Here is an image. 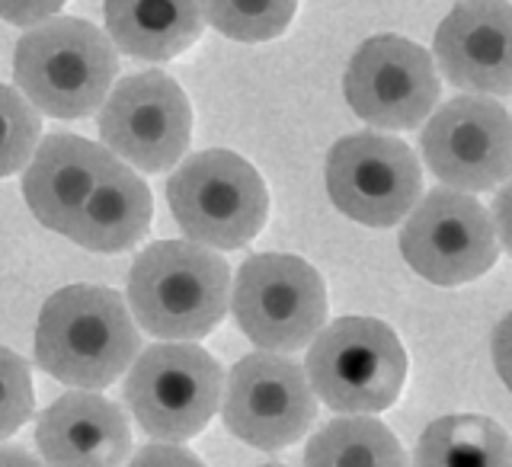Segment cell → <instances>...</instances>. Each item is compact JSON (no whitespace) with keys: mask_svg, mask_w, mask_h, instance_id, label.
<instances>
[{"mask_svg":"<svg viewBox=\"0 0 512 467\" xmlns=\"http://www.w3.org/2000/svg\"><path fill=\"white\" fill-rule=\"evenodd\" d=\"M116 74V45L77 16H52L29 26L13 52L16 90L52 119H84L96 112Z\"/></svg>","mask_w":512,"mask_h":467,"instance_id":"cell-3","label":"cell"},{"mask_svg":"<svg viewBox=\"0 0 512 467\" xmlns=\"http://www.w3.org/2000/svg\"><path fill=\"white\" fill-rule=\"evenodd\" d=\"M36 407L32 397V375L23 356L0 346V442L10 439Z\"/></svg>","mask_w":512,"mask_h":467,"instance_id":"cell-23","label":"cell"},{"mask_svg":"<svg viewBox=\"0 0 512 467\" xmlns=\"http://www.w3.org/2000/svg\"><path fill=\"white\" fill-rule=\"evenodd\" d=\"M420 148L432 176L458 192H487L512 176V116L490 96L461 93L432 109Z\"/></svg>","mask_w":512,"mask_h":467,"instance_id":"cell-13","label":"cell"},{"mask_svg":"<svg viewBox=\"0 0 512 467\" xmlns=\"http://www.w3.org/2000/svg\"><path fill=\"white\" fill-rule=\"evenodd\" d=\"M221 416L240 442L260 452L295 445L317 420V394L304 368L279 352H250L221 391Z\"/></svg>","mask_w":512,"mask_h":467,"instance_id":"cell-12","label":"cell"},{"mask_svg":"<svg viewBox=\"0 0 512 467\" xmlns=\"http://www.w3.org/2000/svg\"><path fill=\"white\" fill-rule=\"evenodd\" d=\"M125 467H205L196 455L186 452L180 442H151L141 445Z\"/></svg>","mask_w":512,"mask_h":467,"instance_id":"cell-24","label":"cell"},{"mask_svg":"<svg viewBox=\"0 0 512 467\" xmlns=\"http://www.w3.org/2000/svg\"><path fill=\"white\" fill-rule=\"evenodd\" d=\"M439 71L452 87L477 96L512 93V4L458 0L432 39Z\"/></svg>","mask_w":512,"mask_h":467,"instance_id":"cell-14","label":"cell"},{"mask_svg":"<svg viewBox=\"0 0 512 467\" xmlns=\"http://www.w3.org/2000/svg\"><path fill=\"white\" fill-rule=\"evenodd\" d=\"M330 202L365 228H391L420 202L423 170L400 138L381 132H352L327 154Z\"/></svg>","mask_w":512,"mask_h":467,"instance_id":"cell-9","label":"cell"},{"mask_svg":"<svg viewBox=\"0 0 512 467\" xmlns=\"http://www.w3.org/2000/svg\"><path fill=\"white\" fill-rule=\"evenodd\" d=\"M167 205L186 240L212 250H240L263 231L269 192L240 154L208 148L176 164L167 180Z\"/></svg>","mask_w":512,"mask_h":467,"instance_id":"cell-4","label":"cell"},{"mask_svg":"<svg viewBox=\"0 0 512 467\" xmlns=\"http://www.w3.org/2000/svg\"><path fill=\"white\" fill-rule=\"evenodd\" d=\"M493 231L496 240L506 247V253L512 256V176L496 189V199H493Z\"/></svg>","mask_w":512,"mask_h":467,"instance_id":"cell-27","label":"cell"},{"mask_svg":"<svg viewBox=\"0 0 512 467\" xmlns=\"http://www.w3.org/2000/svg\"><path fill=\"white\" fill-rule=\"evenodd\" d=\"M343 93L362 122L384 132H407L432 116L442 84L423 45L384 32L365 39L349 58Z\"/></svg>","mask_w":512,"mask_h":467,"instance_id":"cell-10","label":"cell"},{"mask_svg":"<svg viewBox=\"0 0 512 467\" xmlns=\"http://www.w3.org/2000/svg\"><path fill=\"white\" fill-rule=\"evenodd\" d=\"M221 365L196 343H157L128 365L125 407L157 442H186L221 407Z\"/></svg>","mask_w":512,"mask_h":467,"instance_id":"cell-7","label":"cell"},{"mask_svg":"<svg viewBox=\"0 0 512 467\" xmlns=\"http://www.w3.org/2000/svg\"><path fill=\"white\" fill-rule=\"evenodd\" d=\"M151 215V189L125 160L112 157L64 237L93 253H122L148 234Z\"/></svg>","mask_w":512,"mask_h":467,"instance_id":"cell-17","label":"cell"},{"mask_svg":"<svg viewBox=\"0 0 512 467\" xmlns=\"http://www.w3.org/2000/svg\"><path fill=\"white\" fill-rule=\"evenodd\" d=\"M304 467H410V461L404 445L381 420L343 413L311 436Z\"/></svg>","mask_w":512,"mask_h":467,"instance_id":"cell-20","label":"cell"},{"mask_svg":"<svg viewBox=\"0 0 512 467\" xmlns=\"http://www.w3.org/2000/svg\"><path fill=\"white\" fill-rule=\"evenodd\" d=\"M45 467H122L132 452L125 413L96 391H68L36 420Z\"/></svg>","mask_w":512,"mask_h":467,"instance_id":"cell-15","label":"cell"},{"mask_svg":"<svg viewBox=\"0 0 512 467\" xmlns=\"http://www.w3.org/2000/svg\"><path fill=\"white\" fill-rule=\"evenodd\" d=\"M228 301L240 333L263 352H298L327 324V285L292 253H256L240 263Z\"/></svg>","mask_w":512,"mask_h":467,"instance_id":"cell-6","label":"cell"},{"mask_svg":"<svg viewBox=\"0 0 512 467\" xmlns=\"http://www.w3.org/2000/svg\"><path fill=\"white\" fill-rule=\"evenodd\" d=\"M413 467H512V439L490 416L452 413L423 429Z\"/></svg>","mask_w":512,"mask_h":467,"instance_id":"cell-19","label":"cell"},{"mask_svg":"<svg viewBox=\"0 0 512 467\" xmlns=\"http://www.w3.org/2000/svg\"><path fill=\"white\" fill-rule=\"evenodd\" d=\"M317 400L336 413H381L394 407L407 381V352L375 317H340L320 330L304 362Z\"/></svg>","mask_w":512,"mask_h":467,"instance_id":"cell-5","label":"cell"},{"mask_svg":"<svg viewBox=\"0 0 512 467\" xmlns=\"http://www.w3.org/2000/svg\"><path fill=\"white\" fill-rule=\"evenodd\" d=\"M106 36L141 61H170L199 42L205 0H106Z\"/></svg>","mask_w":512,"mask_h":467,"instance_id":"cell-18","label":"cell"},{"mask_svg":"<svg viewBox=\"0 0 512 467\" xmlns=\"http://www.w3.org/2000/svg\"><path fill=\"white\" fill-rule=\"evenodd\" d=\"M116 154L80 135L55 132L39 138L23 173V196L42 228L68 234L96 176Z\"/></svg>","mask_w":512,"mask_h":467,"instance_id":"cell-16","label":"cell"},{"mask_svg":"<svg viewBox=\"0 0 512 467\" xmlns=\"http://www.w3.org/2000/svg\"><path fill=\"white\" fill-rule=\"evenodd\" d=\"M407 266L432 285H464L480 279L500 256L493 218L471 192L432 189L400 228Z\"/></svg>","mask_w":512,"mask_h":467,"instance_id":"cell-8","label":"cell"},{"mask_svg":"<svg viewBox=\"0 0 512 467\" xmlns=\"http://www.w3.org/2000/svg\"><path fill=\"white\" fill-rule=\"evenodd\" d=\"M42 138V116L26 96L0 84V180L29 164Z\"/></svg>","mask_w":512,"mask_h":467,"instance_id":"cell-22","label":"cell"},{"mask_svg":"<svg viewBox=\"0 0 512 467\" xmlns=\"http://www.w3.org/2000/svg\"><path fill=\"white\" fill-rule=\"evenodd\" d=\"M490 352H493V368L500 381L506 384V391L512 394V311L496 324L493 340H490Z\"/></svg>","mask_w":512,"mask_h":467,"instance_id":"cell-26","label":"cell"},{"mask_svg":"<svg viewBox=\"0 0 512 467\" xmlns=\"http://www.w3.org/2000/svg\"><path fill=\"white\" fill-rule=\"evenodd\" d=\"M141 336L116 288L68 285L42 304L36 362L45 375L80 391H103L135 362Z\"/></svg>","mask_w":512,"mask_h":467,"instance_id":"cell-1","label":"cell"},{"mask_svg":"<svg viewBox=\"0 0 512 467\" xmlns=\"http://www.w3.org/2000/svg\"><path fill=\"white\" fill-rule=\"evenodd\" d=\"M298 0H205V23L234 42L279 39L292 23Z\"/></svg>","mask_w":512,"mask_h":467,"instance_id":"cell-21","label":"cell"},{"mask_svg":"<svg viewBox=\"0 0 512 467\" xmlns=\"http://www.w3.org/2000/svg\"><path fill=\"white\" fill-rule=\"evenodd\" d=\"M0 467H45V464L36 455L23 452V448L7 445V448H0Z\"/></svg>","mask_w":512,"mask_h":467,"instance_id":"cell-28","label":"cell"},{"mask_svg":"<svg viewBox=\"0 0 512 467\" xmlns=\"http://www.w3.org/2000/svg\"><path fill=\"white\" fill-rule=\"evenodd\" d=\"M68 0H0V20L13 26H36L42 20H52Z\"/></svg>","mask_w":512,"mask_h":467,"instance_id":"cell-25","label":"cell"},{"mask_svg":"<svg viewBox=\"0 0 512 467\" xmlns=\"http://www.w3.org/2000/svg\"><path fill=\"white\" fill-rule=\"evenodd\" d=\"M231 298L224 256L196 240H157L128 272V308L144 333L167 343H196L212 333Z\"/></svg>","mask_w":512,"mask_h":467,"instance_id":"cell-2","label":"cell"},{"mask_svg":"<svg viewBox=\"0 0 512 467\" xmlns=\"http://www.w3.org/2000/svg\"><path fill=\"white\" fill-rule=\"evenodd\" d=\"M263 467H285V464H263Z\"/></svg>","mask_w":512,"mask_h":467,"instance_id":"cell-29","label":"cell"},{"mask_svg":"<svg viewBox=\"0 0 512 467\" xmlns=\"http://www.w3.org/2000/svg\"><path fill=\"white\" fill-rule=\"evenodd\" d=\"M192 135V109L183 87L164 71L119 80L103 100L100 138L109 154L144 173L180 164Z\"/></svg>","mask_w":512,"mask_h":467,"instance_id":"cell-11","label":"cell"}]
</instances>
